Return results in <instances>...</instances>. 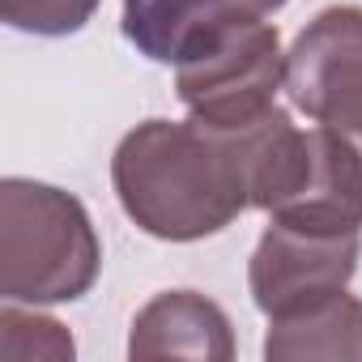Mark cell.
Wrapping results in <instances>:
<instances>
[{"mask_svg":"<svg viewBox=\"0 0 362 362\" xmlns=\"http://www.w3.org/2000/svg\"><path fill=\"white\" fill-rule=\"evenodd\" d=\"M111 184L128 222L149 239H209L252 209L243 124L209 128L192 115L145 119L115 145Z\"/></svg>","mask_w":362,"mask_h":362,"instance_id":"obj_1","label":"cell"},{"mask_svg":"<svg viewBox=\"0 0 362 362\" xmlns=\"http://www.w3.org/2000/svg\"><path fill=\"white\" fill-rule=\"evenodd\" d=\"M98 269V230L73 192L18 175L0 184V294L5 303H73L90 294Z\"/></svg>","mask_w":362,"mask_h":362,"instance_id":"obj_2","label":"cell"},{"mask_svg":"<svg viewBox=\"0 0 362 362\" xmlns=\"http://www.w3.org/2000/svg\"><path fill=\"white\" fill-rule=\"evenodd\" d=\"M175 90L192 119L239 128L277 107L286 90V52L264 18H230L197 35L175 60Z\"/></svg>","mask_w":362,"mask_h":362,"instance_id":"obj_3","label":"cell"},{"mask_svg":"<svg viewBox=\"0 0 362 362\" xmlns=\"http://www.w3.org/2000/svg\"><path fill=\"white\" fill-rule=\"evenodd\" d=\"M358 256L362 222L328 214H269V226L247 264L252 303L269 320L315 307L349 286Z\"/></svg>","mask_w":362,"mask_h":362,"instance_id":"obj_4","label":"cell"},{"mask_svg":"<svg viewBox=\"0 0 362 362\" xmlns=\"http://www.w3.org/2000/svg\"><path fill=\"white\" fill-rule=\"evenodd\" d=\"M286 94L362 158V5L315 13L286 52Z\"/></svg>","mask_w":362,"mask_h":362,"instance_id":"obj_5","label":"cell"},{"mask_svg":"<svg viewBox=\"0 0 362 362\" xmlns=\"http://www.w3.org/2000/svg\"><path fill=\"white\" fill-rule=\"evenodd\" d=\"M128 358H205V362H230L235 358V332L226 311L197 294V290H166L149 298L128 332Z\"/></svg>","mask_w":362,"mask_h":362,"instance_id":"obj_6","label":"cell"},{"mask_svg":"<svg viewBox=\"0 0 362 362\" xmlns=\"http://www.w3.org/2000/svg\"><path fill=\"white\" fill-rule=\"evenodd\" d=\"M286 0H124V39L153 64H175L184 47L230 18H269Z\"/></svg>","mask_w":362,"mask_h":362,"instance_id":"obj_7","label":"cell"},{"mask_svg":"<svg viewBox=\"0 0 362 362\" xmlns=\"http://www.w3.org/2000/svg\"><path fill=\"white\" fill-rule=\"evenodd\" d=\"M264 358L269 362H303V358L362 362V298L341 290L315 307L269 320Z\"/></svg>","mask_w":362,"mask_h":362,"instance_id":"obj_8","label":"cell"},{"mask_svg":"<svg viewBox=\"0 0 362 362\" xmlns=\"http://www.w3.org/2000/svg\"><path fill=\"white\" fill-rule=\"evenodd\" d=\"M0 354L13 358V362H26V358L69 362L73 337L64 332L60 320L30 315V311H18V303H5V311H0Z\"/></svg>","mask_w":362,"mask_h":362,"instance_id":"obj_9","label":"cell"},{"mask_svg":"<svg viewBox=\"0 0 362 362\" xmlns=\"http://www.w3.org/2000/svg\"><path fill=\"white\" fill-rule=\"evenodd\" d=\"M98 9V0H0V18L22 35H77Z\"/></svg>","mask_w":362,"mask_h":362,"instance_id":"obj_10","label":"cell"}]
</instances>
